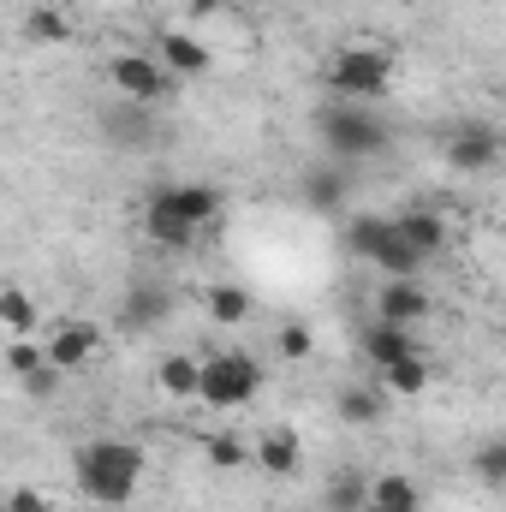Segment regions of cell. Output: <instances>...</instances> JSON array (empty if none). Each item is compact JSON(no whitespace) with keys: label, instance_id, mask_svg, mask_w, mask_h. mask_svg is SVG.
<instances>
[{"label":"cell","instance_id":"1","mask_svg":"<svg viewBox=\"0 0 506 512\" xmlns=\"http://www.w3.org/2000/svg\"><path fill=\"white\" fill-rule=\"evenodd\" d=\"M143 483V447L114 441V435H96L78 447V489L102 507H126Z\"/></svg>","mask_w":506,"mask_h":512},{"label":"cell","instance_id":"2","mask_svg":"<svg viewBox=\"0 0 506 512\" xmlns=\"http://www.w3.org/2000/svg\"><path fill=\"white\" fill-rule=\"evenodd\" d=\"M316 137L328 143L334 161H376L393 143V131L381 126V114H370L364 102H328V108H316Z\"/></svg>","mask_w":506,"mask_h":512},{"label":"cell","instance_id":"3","mask_svg":"<svg viewBox=\"0 0 506 512\" xmlns=\"http://www.w3.org/2000/svg\"><path fill=\"white\" fill-rule=\"evenodd\" d=\"M322 78H328V90L340 102H376V96H387V84H393V54L387 48H370V42L340 48Z\"/></svg>","mask_w":506,"mask_h":512},{"label":"cell","instance_id":"4","mask_svg":"<svg viewBox=\"0 0 506 512\" xmlns=\"http://www.w3.org/2000/svg\"><path fill=\"white\" fill-rule=\"evenodd\" d=\"M262 387V364L245 358V352H215V358H197V399L215 405V411H233L256 399Z\"/></svg>","mask_w":506,"mask_h":512},{"label":"cell","instance_id":"5","mask_svg":"<svg viewBox=\"0 0 506 512\" xmlns=\"http://www.w3.org/2000/svg\"><path fill=\"white\" fill-rule=\"evenodd\" d=\"M352 251L364 262H376V268H387V280H417V268H423V256L411 251L393 233V221H381V215H358L352 221Z\"/></svg>","mask_w":506,"mask_h":512},{"label":"cell","instance_id":"6","mask_svg":"<svg viewBox=\"0 0 506 512\" xmlns=\"http://www.w3.org/2000/svg\"><path fill=\"white\" fill-rule=\"evenodd\" d=\"M149 203H155V209H167L173 221L197 227V233H203V227H209V221L227 209V203H221V191H215V185H197V179H191V185H161Z\"/></svg>","mask_w":506,"mask_h":512},{"label":"cell","instance_id":"7","mask_svg":"<svg viewBox=\"0 0 506 512\" xmlns=\"http://www.w3.org/2000/svg\"><path fill=\"white\" fill-rule=\"evenodd\" d=\"M114 90H120V102L155 108V102L173 90V78H167L161 60H149V54H120V60H114Z\"/></svg>","mask_w":506,"mask_h":512},{"label":"cell","instance_id":"8","mask_svg":"<svg viewBox=\"0 0 506 512\" xmlns=\"http://www.w3.org/2000/svg\"><path fill=\"white\" fill-rule=\"evenodd\" d=\"M447 161H453L459 173H489V167L501 161V131L483 126V120L459 126L453 131V143H447Z\"/></svg>","mask_w":506,"mask_h":512},{"label":"cell","instance_id":"9","mask_svg":"<svg viewBox=\"0 0 506 512\" xmlns=\"http://www.w3.org/2000/svg\"><path fill=\"white\" fill-rule=\"evenodd\" d=\"M435 310V298L423 292V280H387L376 292V322H399V328H417L423 316Z\"/></svg>","mask_w":506,"mask_h":512},{"label":"cell","instance_id":"10","mask_svg":"<svg viewBox=\"0 0 506 512\" xmlns=\"http://www.w3.org/2000/svg\"><path fill=\"white\" fill-rule=\"evenodd\" d=\"M96 352H102V328H96V322H66V328L42 346V358H48L54 370H66V376H72L78 364H90Z\"/></svg>","mask_w":506,"mask_h":512},{"label":"cell","instance_id":"11","mask_svg":"<svg viewBox=\"0 0 506 512\" xmlns=\"http://www.w3.org/2000/svg\"><path fill=\"white\" fill-rule=\"evenodd\" d=\"M167 316H173V292H167L161 280L126 286V298H120V322H126V328H161Z\"/></svg>","mask_w":506,"mask_h":512},{"label":"cell","instance_id":"12","mask_svg":"<svg viewBox=\"0 0 506 512\" xmlns=\"http://www.w3.org/2000/svg\"><path fill=\"white\" fill-rule=\"evenodd\" d=\"M161 72L167 78H203L209 72V48L197 42V36H185V30H161Z\"/></svg>","mask_w":506,"mask_h":512},{"label":"cell","instance_id":"13","mask_svg":"<svg viewBox=\"0 0 506 512\" xmlns=\"http://www.w3.org/2000/svg\"><path fill=\"white\" fill-rule=\"evenodd\" d=\"M102 131H108V143L149 149V143H155V114H149L143 102H120V108H108V114H102Z\"/></svg>","mask_w":506,"mask_h":512},{"label":"cell","instance_id":"14","mask_svg":"<svg viewBox=\"0 0 506 512\" xmlns=\"http://www.w3.org/2000/svg\"><path fill=\"white\" fill-rule=\"evenodd\" d=\"M393 233H399L411 251L423 256V262H429L435 251H447V221H441L435 209H405V215L393 221Z\"/></svg>","mask_w":506,"mask_h":512},{"label":"cell","instance_id":"15","mask_svg":"<svg viewBox=\"0 0 506 512\" xmlns=\"http://www.w3.org/2000/svg\"><path fill=\"white\" fill-rule=\"evenodd\" d=\"M304 203L322 209V215H340V209H346V173L328 167V161H316V167L304 173Z\"/></svg>","mask_w":506,"mask_h":512},{"label":"cell","instance_id":"16","mask_svg":"<svg viewBox=\"0 0 506 512\" xmlns=\"http://www.w3.org/2000/svg\"><path fill=\"white\" fill-rule=\"evenodd\" d=\"M256 459H262V471H268V477H292V471L304 465V447H298V435L280 423V429H268V435L256 441Z\"/></svg>","mask_w":506,"mask_h":512},{"label":"cell","instance_id":"17","mask_svg":"<svg viewBox=\"0 0 506 512\" xmlns=\"http://www.w3.org/2000/svg\"><path fill=\"white\" fill-rule=\"evenodd\" d=\"M370 512H423V495L405 471H387V477H370Z\"/></svg>","mask_w":506,"mask_h":512},{"label":"cell","instance_id":"18","mask_svg":"<svg viewBox=\"0 0 506 512\" xmlns=\"http://www.w3.org/2000/svg\"><path fill=\"white\" fill-rule=\"evenodd\" d=\"M381 387H387L393 399H417V393L429 387V364H423V352H405V358L381 364Z\"/></svg>","mask_w":506,"mask_h":512},{"label":"cell","instance_id":"19","mask_svg":"<svg viewBox=\"0 0 506 512\" xmlns=\"http://www.w3.org/2000/svg\"><path fill=\"white\" fill-rule=\"evenodd\" d=\"M405 352H417V340H411V328H399V322H376L370 334H364V358L370 364H393V358H405Z\"/></svg>","mask_w":506,"mask_h":512},{"label":"cell","instance_id":"20","mask_svg":"<svg viewBox=\"0 0 506 512\" xmlns=\"http://www.w3.org/2000/svg\"><path fill=\"white\" fill-rule=\"evenodd\" d=\"M143 233H149L161 251H191V245H197V227L173 221V215H167V209H155V203H143Z\"/></svg>","mask_w":506,"mask_h":512},{"label":"cell","instance_id":"21","mask_svg":"<svg viewBox=\"0 0 506 512\" xmlns=\"http://www.w3.org/2000/svg\"><path fill=\"white\" fill-rule=\"evenodd\" d=\"M155 382L167 387L173 399H197V358H185V352H167V358H161V370H155Z\"/></svg>","mask_w":506,"mask_h":512},{"label":"cell","instance_id":"22","mask_svg":"<svg viewBox=\"0 0 506 512\" xmlns=\"http://www.w3.org/2000/svg\"><path fill=\"white\" fill-rule=\"evenodd\" d=\"M370 507V477L364 471H340L328 483V512H364Z\"/></svg>","mask_w":506,"mask_h":512},{"label":"cell","instance_id":"23","mask_svg":"<svg viewBox=\"0 0 506 512\" xmlns=\"http://www.w3.org/2000/svg\"><path fill=\"white\" fill-rule=\"evenodd\" d=\"M24 36H30V42H66L72 24H66V12H54V6H30V12H24Z\"/></svg>","mask_w":506,"mask_h":512},{"label":"cell","instance_id":"24","mask_svg":"<svg viewBox=\"0 0 506 512\" xmlns=\"http://www.w3.org/2000/svg\"><path fill=\"white\" fill-rule=\"evenodd\" d=\"M0 322H6L12 334H30V328H36V298H30L24 286H6V292H0Z\"/></svg>","mask_w":506,"mask_h":512},{"label":"cell","instance_id":"25","mask_svg":"<svg viewBox=\"0 0 506 512\" xmlns=\"http://www.w3.org/2000/svg\"><path fill=\"white\" fill-rule=\"evenodd\" d=\"M209 316L227 322V328L245 322V316H251V292H245V286H215V292H209Z\"/></svg>","mask_w":506,"mask_h":512},{"label":"cell","instance_id":"26","mask_svg":"<svg viewBox=\"0 0 506 512\" xmlns=\"http://www.w3.org/2000/svg\"><path fill=\"white\" fill-rule=\"evenodd\" d=\"M340 417H346V423H376L381 393L376 387H340Z\"/></svg>","mask_w":506,"mask_h":512},{"label":"cell","instance_id":"27","mask_svg":"<svg viewBox=\"0 0 506 512\" xmlns=\"http://www.w3.org/2000/svg\"><path fill=\"white\" fill-rule=\"evenodd\" d=\"M274 352H280L286 364H304V358L316 352V340H310V328H298V322H286V328L274 334Z\"/></svg>","mask_w":506,"mask_h":512},{"label":"cell","instance_id":"28","mask_svg":"<svg viewBox=\"0 0 506 512\" xmlns=\"http://www.w3.org/2000/svg\"><path fill=\"white\" fill-rule=\"evenodd\" d=\"M18 382H24V393H30L36 405H48V399L60 393V382H66V370H54V364H36V370H30V376H18Z\"/></svg>","mask_w":506,"mask_h":512},{"label":"cell","instance_id":"29","mask_svg":"<svg viewBox=\"0 0 506 512\" xmlns=\"http://www.w3.org/2000/svg\"><path fill=\"white\" fill-rule=\"evenodd\" d=\"M477 477H483L489 489L506 483V441H483V447H477Z\"/></svg>","mask_w":506,"mask_h":512},{"label":"cell","instance_id":"30","mask_svg":"<svg viewBox=\"0 0 506 512\" xmlns=\"http://www.w3.org/2000/svg\"><path fill=\"white\" fill-rule=\"evenodd\" d=\"M36 364H48V358H42V346H36L30 334H18V340L6 346V370H12V376H30Z\"/></svg>","mask_w":506,"mask_h":512},{"label":"cell","instance_id":"31","mask_svg":"<svg viewBox=\"0 0 506 512\" xmlns=\"http://www.w3.org/2000/svg\"><path fill=\"white\" fill-rule=\"evenodd\" d=\"M209 459H215V465H245L251 447H245L239 435H215V441H209Z\"/></svg>","mask_w":506,"mask_h":512},{"label":"cell","instance_id":"32","mask_svg":"<svg viewBox=\"0 0 506 512\" xmlns=\"http://www.w3.org/2000/svg\"><path fill=\"white\" fill-rule=\"evenodd\" d=\"M6 512H48V501H42V489H12Z\"/></svg>","mask_w":506,"mask_h":512},{"label":"cell","instance_id":"33","mask_svg":"<svg viewBox=\"0 0 506 512\" xmlns=\"http://www.w3.org/2000/svg\"><path fill=\"white\" fill-rule=\"evenodd\" d=\"M197 18H221V12H233V0H185Z\"/></svg>","mask_w":506,"mask_h":512}]
</instances>
